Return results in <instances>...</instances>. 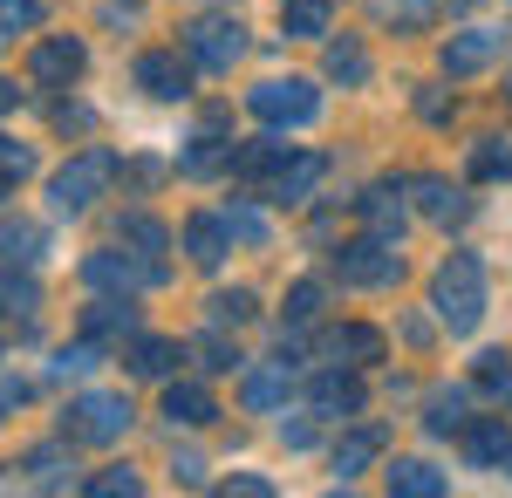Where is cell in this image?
<instances>
[{"label":"cell","mask_w":512,"mask_h":498,"mask_svg":"<svg viewBox=\"0 0 512 498\" xmlns=\"http://www.w3.org/2000/svg\"><path fill=\"white\" fill-rule=\"evenodd\" d=\"M431 307L451 335H472L478 321H485V260L478 253H451L431 280Z\"/></svg>","instance_id":"cell-1"},{"label":"cell","mask_w":512,"mask_h":498,"mask_svg":"<svg viewBox=\"0 0 512 498\" xmlns=\"http://www.w3.org/2000/svg\"><path fill=\"white\" fill-rule=\"evenodd\" d=\"M137 423V410H130V396H117V389H82L76 403L62 410V437L69 444H123V430Z\"/></svg>","instance_id":"cell-2"},{"label":"cell","mask_w":512,"mask_h":498,"mask_svg":"<svg viewBox=\"0 0 512 498\" xmlns=\"http://www.w3.org/2000/svg\"><path fill=\"white\" fill-rule=\"evenodd\" d=\"M110 178H117V157H110V151L69 157V164L48 178V212H55V219H76V212H89L96 198L110 192Z\"/></svg>","instance_id":"cell-3"},{"label":"cell","mask_w":512,"mask_h":498,"mask_svg":"<svg viewBox=\"0 0 512 498\" xmlns=\"http://www.w3.org/2000/svg\"><path fill=\"white\" fill-rule=\"evenodd\" d=\"M246 110L260 116L267 130H301L321 116V89L308 76H267L260 89H246Z\"/></svg>","instance_id":"cell-4"},{"label":"cell","mask_w":512,"mask_h":498,"mask_svg":"<svg viewBox=\"0 0 512 498\" xmlns=\"http://www.w3.org/2000/svg\"><path fill=\"white\" fill-rule=\"evenodd\" d=\"M335 280H342V287H396V280H403V253H396V239H383V232L349 239V246L335 253Z\"/></svg>","instance_id":"cell-5"},{"label":"cell","mask_w":512,"mask_h":498,"mask_svg":"<svg viewBox=\"0 0 512 498\" xmlns=\"http://www.w3.org/2000/svg\"><path fill=\"white\" fill-rule=\"evenodd\" d=\"M185 55L205 76H233V62L246 55V28H239L233 14H205V21L185 28Z\"/></svg>","instance_id":"cell-6"},{"label":"cell","mask_w":512,"mask_h":498,"mask_svg":"<svg viewBox=\"0 0 512 498\" xmlns=\"http://www.w3.org/2000/svg\"><path fill=\"white\" fill-rule=\"evenodd\" d=\"M82 287H96V294H144V287H164V267L144 260V253H89L82 260Z\"/></svg>","instance_id":"cell-7"},{"label":"cell","mask_w":512,"mask_h":498,"mask_svg":"<svg viewBox=\"0 0 512 498\" xmlns=\"http://www.w3.org/2000/svg\"><path fill=\"white\" fill-rule=\"evenodd\" d=\"M192 55H178V48H144L137 55V89L144 96H158V103H185L192 96Z\"/></svg>","instance_id":"cell-8"},{"label":"cell","mask_w":512,"mask_h":498,"mask_svg":"<svg viewBox=\"0 0 512 498\" xmlns=\"http://www.w3.org/2000/svg\"><path fill=\"white\" fill-rule=\"evenodd\" d=\"M82 69H89V48H82L76 35H41L35 55H28V76H35L41 89H69Z\"/></svg>","instance_id":"cell-9"},{"label":"cell","mask_w":512,"mask_h":498,"mask_svg":"<svg viewBox=\"0 0 512 498\" xmlns=\"http://www.w3.org/2000/svg\"><path fill=\"white\" fill-rule=\"evenodd\" d=\"M362 403H369V389H362V376H355L349 362L321 369L315 383H308V410H315V417H355Z\"/></svg>","instance_id":"cell-10"},{"label":"cell","mask_w":512,"mask_h":498,"mask_svg":"<svg viewBox=\"0 0 512 498\" xmlns=\"http://www.w3.org/2000/svg\"><path fill=\"white\" fill-rule=\"evenodd\" d=\"M499 48H506V35H492V28H465V35H451L444 48H437V69L465 82V76H478V69H492Z\"/></svg>","instance_id":"cell-11"},{"label":"cell","mask_w":512,"mask_h":498,"mask_svg":"<svg viewBox=\"0 0 512 498\" xmlns=\"http://www.w3.org/2000/svg\"><path fill=\"white\" fill-rule=\"evenodd\" d=\"M403 192H410V185H396V178H383V185H369V192L355 198V212H362V232H383V239H403V226H410V205H403Z\"/></svg>","instance_id":"cell-12"},{"label":"cell","mask_w":512,"mask_h":498,"mask_svg":"<svg viewBox=\"0 0 512 498\" xmlns=\"http://www.w3.org/2000/svg\"><path fill=\"white\" fill-rule=\"evenodd\" d=\"M383 328H369V321H342V328H328L321 335V355L328 362H349V369H369V362H383Z\"/></svg>","instance_id":"cell-13"},{"label":"cell","mask_w":512,"mask_h":498,"mask_svg":"<svg viewBox=\"0 0 512 498\" xmlns=\"http://www.w3.org/2000/svg\"><path fill=\"white\" fill-rule=\"evenodd\" d=\"M321 178H328V157L301 151V157H287L274 178H267V192H274V205H308V192H315Z\"/></svg>","instance_id":"cell-14"},{"label":"cell","mask_w":512,"mask_h":498,"mask_svg":"<svg viewBox=\"0 0 512 498\" xmlns=\"http://www.w3.org/2000/svg\"><path fill=\"white\" fill-rule=\"evenodd\" d=\"M226 246H233L226 212H192V219H185V253H192V267H219Z\"/></svg>","instance_id":"cell-15"},{"label":"cell","mask_w":512,"mask_h":498,"mask_svg":"<svg viewBox=\"0 0 512 498\" xmlns=\"http://www.w3.org/2000/svg\"><path fill=\"white\" fill-rule=\"evenodd\" d=\"M287 157H294V144H287L280 130H267V137H253V144L233 151V178H246V185H253V178H274Z\"/></svg>","instance_id":"cell-16"},{"label":"cell","mask_w":512,"mask_h":498,"mask_svg":"<svg viewBox=\"0 0 512 498\" xmlns=\"http://www.w3.org/2000/svg\"><path fill=\"white\" fill-rule=\"evenodd\" d=\"M82 335H89V342H123V335H137V307H130V294H103V301L82 314Z\"/></svg>","instance_id":"cell-17"},{"label":"cell","mask_w":512,"mask_h":498,"mask_svg":"<svg viewBox=\"0 0 512 498\" xmlns=\"http://www.w3.org/2000/svg\"><path fill=\"white\" fill-rule=\"evenodd\" d=\"M164 417L185 430H205V423H219V403L205 383H164Z\"/></svg>","instance_id":"cell-18"},{"label":"cell","mask_w":512,"mask_h":498,"mask_svg":"<svg viewBox=\"0 0 512 498\" xmlns=\"http://www.w3.org/2000/svg\"><path fill=\"white\" fill-rule=\"evenodd\" d=\"M383 485H390L396 498H444L451 492V478H444L437 464H424V458H396L390 471H383Z\"/></svg>","instance_id":"cell-19"},{"label":"cell","mask_w":512,"mask_h":498,"mask_svg":"<svg viewBox=\"0 0 512 498\" xmlns=\"http://www.w3.org/2000/svg\"><path fill=\"white\" fill-rule=\"evenodd\" d=\"M465 458L472 464H506L512 458V423L506 417H472L465 423Z\"/></svg>","instance_id":"cell-20"},{"label":"cell","mask_w":512,"mask_h":498,"mask_svg":"<svg viewBox=\"0 0 512 498\" xmlns=\"http://www.w3.org/2000/svg\"><path fill=\"white\" fill-rule=\"evenodd\" d=\"M287 389H294V369H287V362H274V369H246L239 403H246V410H280V403H287Z\"/></svg>","instance_id":"cell-21"},{"label":"cell","mask_w":512,"mask_h":498,"mask_svg":"<svg viewBox=\"0 0 512 498\" xmlns=\"http://www.w3.org/2000/svg\"><path fill=\"white\" fill-rule=\"evenodd\" d=\"M280 28L294 41H321L335 28V0H280Z\"/></svg>","instance_id":"cell-22"},{"label":"cell","mask_w":512,"mask_h":498,"mask_svg":"<svg viewBox=\"0 0 512 498\" xmlns=\"http://www.w3.org/2000/svg\"><path fill=\"white\" fill-rule=\"evenodd\" d=\"M410 192L424 198V219H431V226H458V219L472 212V198H465V192H451L444 178H410Z\"/></svg>","instance_id":"cell-23"},{"label":"cell","mask_w":512,"mask_h":498,"mask_svg":"<svg viewBox=\"0 0 512 498\" xmlns=\"http://www.w3.org/2000/svg\"><path fill=\"white\" fill-rule=\"evenodd\" d=\"M178 362H185V348L164 342V335H137V342H130V376H151V383H158V376L178 369Z\"/></svg>","instance_id":"cell-24"},{"label":"cell","mask_w":512,"mask_h":498,"mask_svg":"<svg viewBox=\"0 0 512 498\" xmlns=\"http://www.w3.org/2000/svg\"><path fill=\"white\" fill-rule=\"evenodd\" d=\"M376 451H383V423H362V430H349V437L335 444V471L355 478V471H369V464H376Z\"/></svg>","instance_id":"cell-25"},{"label":"cell","mask_w":512,"mask_h":498,"mask_svg":"<svg viewBox=\"0 0 512 498\" xmlns=\"http://www.w3.org/2000/svg\"><path fill=\"white\" fill-rule=\"evenodd\" d=\"M117 239H123V246H137L144 260H158L164 246H171V232H164V219H151V212H123Z\"/></svg>","instance_id":"cell-26"},{"label":"cell","mask_w":512,"mask_h":498,"mask_svg":"<svg viewBox=\"0 0 512 498\" xmlns=\"http://www.w3.org/2000/svg\"><path fill=\"white\" fill-rule=\"evenodd\" d=\"M465 410H472V396H465V389H431V417H424V423H431L437 437H451V430H465V423H472Z\"/></svg>","instance_id":"cell-27"},{"label":"cell","mask_w":512,"mask_h":498,"mask_svg":"<svg viewBox=\"0 0 512 498\" xmlns=\"http://www.w3.org/2000/svg\"><path fill=\"white\" fill-rule=\"evenodd\" d=\"M35 307H41L35 273H14V260H7V273H0V314H35Z\"/></svg>","instance_id":"cell-28"},{"label":"cell","mask_w":512,"mask_h":498,"mask_svg":"<svg viewBox=\"0 0 512 498\" xmlns=\"http://www.w3.org/2000/svg\"><path fill=\"white\" fill-rule=\"evenodd\" d=\"M192 355H198V369H205V376H233V369H239V348L226 342L219 328H205V335L192 342Z\"/></svg>","instance_id":"cell-29"},{"label":"cell","mask_w":512,"mask_h":498,"mask_svg":"<svg viewBox=\"0 0 512 498\" xmlns=\"http://www.w3.org/2000/svg\"><path fill=\"white\" fill-rule=\"evenodd\" d=\"M328 76L335 82H369V48H362V41H328Z\"/></svg>","instance_id":"cell-30"},{"label":"cell","mask_w":512,"mask_h":498,"mask_svg":"<svg viewBox=\"0 0 512 498\" xmlns=\"http://www.w3.org/2000/svg\"><path fill=\"white\" fill-rule=\"evenodd\" d=\"M219 164H233V144H219V137H212V130H205V137H198L192 151L178 157V171H185V178H212V171H219Z\"/></svg>","instance_id":"cell-31"},{"label":"cell","mask_w":512,"mask_h":498,"mask_svg":"<svg viewBox=\"0 0 512 498\" xmlns=\"http://www.w3.org/2000/svg\"><path fill=\"white\" fill-rule=\"evenodd\" d=\"M0 253H7L14 267L41 260V226H28V219H7V226H0Z\"/></svg>","instance_id":"cell-32"},{"label":"cell","mask_w":512,"mask_h":498,"mask_svg":"<svg viewBox=\"0 0 512 498\" xmlns=\"http://www.w3.org/2000/svg\"><path fill=\"white\" fill-rule=\"evenodd\" d=\"M376 7V21H396V28H424L437 14V0H369Z\"/></svg>","instance_id":"cell-33"},{"label":"cell","mask_w":512,"mask_h":498,"mask_svg":"<svg viewBox=\"0 0 512 498\" xmlns=\"http://www.w3.org/2000/svg\"><path fill=\"white\" fill-rule=\"evenodd\" d=\"M41 0H0V41H14V35H28V28H41Z\"/></svg>","instance_id":"cell-34"},{"label":"cell","mask_w":512,"mask_h":498,"mask_svg":"<svg viewBox=\"0 0 512 498\" xmlns=\"http://www.w3.org/2000/svg\"><path fill=\"white\" fill-rule=\"evenodd\" d=\"M28 171H35V151H28V144H14V137H0V192H14Z\"/></svg>","instance_id":"cell-35"},{"label":"cell","mask_w":512,"mask_h":498,"mask_svg":"<svg viewBox=\"0 0 512 498\" xmlns=\"http://www.w3.org/2000/svg\"><path fill=\"white\" fill-rule=\"evenodd\" d=\"M226 226H233V239H246V246H267V239H274V226H267L253 205H226Z\"/></svg>","instance_id":"cell-36"},{"label":"cell","mask_w":512,"mask_h":498,"mask_svg":"<svg viewBox=\"0 0 512 498\" xmlns=\"http://www.w3.org/2000/svg\"><path fill=\"white\" fill-rule=\"evenodd\" d=\"M137 492H144V478H137L130 464L103 471V478H89V498H137Z\"/></svg>","instance_id":"cell-37"},{"label":"cell","mask_w":512,"mask_h":498,"mask_svg":"<svg viewBox=\"0 0 512 498\" xmlns=\"http://www.w3.org/2000/svg\"><path fill=\"white\" fill-rule=\"evenodd\" d=\"M472 178H512V151L499 144V137H485L472 151Z\"/></svg>","instance_id":"cell-38"},{"label":"cell","mask_w":512,"mask_h":498,"mask_svg":"<svg viewBox=\"0 0 512 498\" xmlns=\"http://www.w3.org/2000/svg\"><path fill=\"white\" fill-rule=\"evenodd\" d=\"M205 307H212V328H226V321L239 328V321L253 314V294H246V287H233V294H212Z\"/></svg>","instance_id":"cell-39"},{"label":"cell","mask_w":512,"mask_h":498,"mask_svg":"<svg viewBox=\"0 0 512 498\" xmlns=\"http://www.w3.org/2000/svg\"><path fill=\"white\" fill-rule=\"evenodd\" d=\"M478 396H499V403L512 396V369H506V355H485V362H478Z\"/></svg>","instance_id":"cell-40"},{"label":"cell","mask_w":512,"mask_h":498,"mask_svg":"<svg viewBox=\"0 0 512 498\" xmlns=\"http://www.w3.org/2000/svg\"><path fill=\"white\" fill-rule=\"evenodd\" d=\"M321 314V280H294L287 287V321H315Z\"/></svg>","instance_id":"cell-41"},{"label":"cell","mask_w":512,"mask_h":498,"mask_svg":"<svg viewBox=\"0 0 512 498\" xmlns=\"http://www.w3.org/2000/svg\"><path fill=\"white\" fill-rule=\"evenodd\" d=\"M28 471H35V485H62V451L48 444V451H28Z\"/></svg>","instance_id":"cell-42"},{"label":"cell","mask_w":512,"mask_h":498,"mask_svg":"<svg viewBox=\"0 0 512 498\" xmlns=\"http://www.w3.org/2000/svg\"><path fill=\"white\" fill-rule=\"evenodd\" d=\"M417 116H424V123H451V96H444V89H424V96H417Z\"/></svg>","instance_id":"cell-43"},{"label":"cell","mask_w":512,"mask_h":498,"mask_svg":"<svg viewBox=\"0 0 512 498\" xmlns=\"http://www.w3.org/2000/svg\"><path fill=\"white\" fill-rule=\"evenodd\" d=\"M226 492H239V498H274V485H267V478H253V471H233V478H226Z\"/></svg>","instance_id":"cell-44"},{"label":"cell","mask_w":512,"mask_h":498,"mask_svg":"<svg viewBox=\"0 0 512 498\" xmlns=\"http://www.w3.org/2000/svg\"><path fill=\"white\" fill-rule=\"evenodd\" d=\"M178 478H185V485H205V458H198V451H178Z\"/></svg>","instance_id":"cell-45"},{"label":"cell","mask_w":512,"mask_h":498,"mask_svg":"<svg viewBox=\"0 0 512 498\" xmlns=\"http://www.w3.org/2000/svg\"><path fill=\"white\" fill-rule=\"evenodd\" d=\"M280 437H287V451H308V444H315V423H287Z\"/></svg>","instance_id":"cell-46"},{"label":"cell","mask_w":512,"mask_h":498,"mask_svg":"<svg viewBox=\"0 0 512 498\" xmlns=\"http://www.w3.org/2000/svg\"><path fill=\"white\" fill-rule=\"evenodd\" d=\"M55 123H62V130H89V110H69V103H62V110H55Z\"/></svg>","instance_id":"cell-47"},{"label":"cell","mask_w":512,"mask_h":498,"mask_svg":"<svg viewBox=\"0 0 512 498\" xmlns=\"http://www.w3.org/2000/svg\"><path fill=\"white\" fill-rule=\"evenodd\" d=\"M14 103H21V89H14V82H7V76H0V116H7V110H14Z\"/></svg>","instance_id":"cell-48"},{"label":"cell","mask_w":512,"mask_h":498,"mask_svg":"<svg viewBox=\"0 0 512 498\" xmlns=\"http://www.w3.org/2000/svg\"><path fill=\"white\" fill-rule=\"evenodd\" d=\"M14 403H21V383H7V376H0V410H14Z\"/></svg>","instance_id":"cell-49"},{"label":"cell","mask_w":512,"mask_h":498,"mask_svg":"<svg viewBox=\"0 0 512 498\" xmlns=\"http://www.w3.org/2000/svg\"><path fill=\"white\" fill-rule=\"evenodd\" d=\"M506 471H512V458H506Z\"/></svg>","instance_id":"cell-50"},{"label":"cell","mask_w":512,"mask_h":498,"mask_svg":"<svg viewBox=\"0 0 512 498\" xmlns=\"http://www.w3.org/2000/svg\"><path fill=\"white\" fill-rule=\"evenodd\" d=\"M506 82H512V76H506Z\"/></svg>","instance_id":"cell-51"}]
</instances>
